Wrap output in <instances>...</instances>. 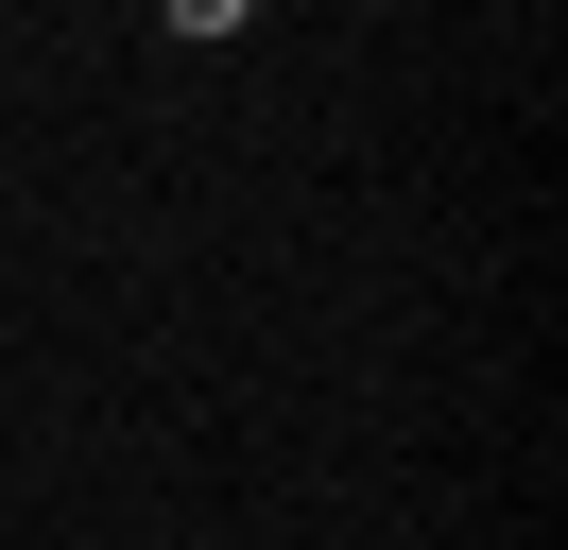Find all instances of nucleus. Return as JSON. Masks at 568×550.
<instances>
[{"label":"nucleus","instance_id":"nucleus-1","mask_svg":"<svg viewBox=\"0 0 568 550\" xmlns=\"http://www.w3.org/2000/svg\"><path fill=\"white\" fill-rule=\"evenodd\" d=\"M155 18H173V34H242L258 0H155Z\"/></svg>","mask_w":568,"mask_h":550}]
</instances>
